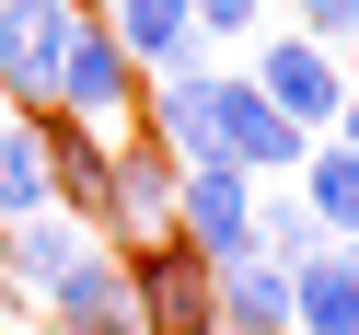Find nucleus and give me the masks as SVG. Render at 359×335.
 <instances>
[{"label": "nucleus", "mask_w": 359, "mask_h": 335, "mask_svg": "<svg viewBox=\"0 0 359 335\" xmlns=\"http://www.w3.org/2000/svg\"><path fill=\"white\" fill-rule=\"evenodd\" d=\"M93 24V0H0V104L12 116H47L58 70H70V35Z\"/></svg>", "instance_id": "obj_1"}, {"label": "nucleus", "mask_w": 359, "mask_h": 335, "mask_svg": "<svg viewBox=\"0 0 359 335\" xmlns=\"http://www.w3.org/2000/svg\"><path fill=\"white\" fill-rule=\"evenodd\" d=\"M243 81H255V93L278 104L302 139H336V104H348V58H336V47H313V35H290V24H266Z\"/></svg>", "instance_id": "obj_2"}, {"label": "nucleus", "mask_w": 359, "mask_h": 335, "mask_svg": "<svg viewBox=\"0 0 359 335\" xmlns=\"http://www.w3.org/2000/svg\"><path fill=\"white\" fill-rule=\"evenodd\" d=\"M174 243H186L197 266H243V255H255V173L186 162V173H174Z\"/></svg>", "instance_id": "obj_3"}, {"label": "nucleus", "mask_w": 359, "mask_h": 335, "mask_svg": "<svg viewBox=\"0 0 359 335\" xmlns=\"http://www.w3.org/2000/svg\"><path fill=\"white\" fill-rule=\"evenodd\" d=\"M209 139H220V162H232V173H255V185L302 173V150H313V139H302V127H290V116H278V104H266L243 70H209Z\"/></svg>", "instance_id": "obj_4"}, {"label": "nucleus", "mask_w": 359, "mask_h": 335, "mask_svg": "<svg viewBox=\"0 0 359 335\" xmlns=\"http://www.w3.org/2000/svg\"><path fill=\"white\" fill-rule=\"evenodd\" d=\"M116 266H128V312H140V335H220V301H209L220 266H197L186 243H140V255H116Z\"/></svg>", "instance_id": "obj_5"}, {"label": "nucleus", "mask_w": 359, "mask_h": 335, "mask_svg": "<svg viewBox=\"0 0 359 335\" xmlns=\"http://www.w3.org/2000/svg\"><path fill=\"white\" fill-rule=\"evenodd\" d=\"M47 116L93 127V139H128V127H140V70H128V47L104 24L70 35V70H58V104H47Z\"/></svg>", "instance_id": "obj_6"}, {"label": "nucleus", "mask_w": 359, "mask_h": 335, "mask_svg": "<svg viewBox=\"0 0 359 335\" xmlns=\"http://www.w3.org/2000/svg\"><path fill=\"white\" fill-rule=\"evenodd\" d=\"M93 24L128 47V70H140V81H163V70H209V35L186 24V0H104Z\"/></svg>", "instance_id": "obj_7"}, {"label": "nucleus", "mask_w": 359, "mask_h": 335, "mask_svg": "<svg viewBox=\"0 0 359 335\" xmlns=\"http://www.w3.org/2000/svg\"><path fill=\"white\" fill-rule=\"evenodd\" d=\"M93 255V231H81L70 208H35V220H0V289L12 301H47L70 266Z\"/></svg>", "instance_id": "obj_8"}, {"label": "nucleus", "mask_w": 359, "mask_h": 335, "mask_svg": "<svg viewBox=\"0 0 359 335\" xmlns=\"http://www.w3.org/2000/svg\"><path fill=\"white\" fill-rule=\"evenodd\" d=\"M47 335H140V312H128V266L104 255V243L47 289Z\"/></svg>", "instance_id": "obj_9"}, {"label": "nucleus", "mask_w": 359, "mask_h": 335, "mask_svg": "<svg viewBox=\"0 0 359 335\" xmlns=\"http://www.w3.org/2000/svg\"><path fill=\"white\" fill-rule=\"evenodd\" d=\"M290 335H359V266H348V243H325L313 266H290Z\"/></svg>", "instance_id": "obj_10"}, {"label": "nucleus", "mask_w": 359, "mask_h": 335, "mask_svg": "<svg viewBox=\"0 0 359 335\" xmlns=\"http://www.w3.org/2000/svg\"><path fill=\"white\" fill-rule=\"evenodd\" d=\"M290 197L313 208V231H325V243H359V150H348V139H313L302 173H290Z\"/></svg>", "instance_id": "obj_11"}, {"label": "nucleus", "mask_w": 359, "mask_h": 335, "mask_svg": "<svg viewBox=\"0 0 359 335\" xmlns=\"http://www.w3.org/2000/svg\"><path fill=\"white\" fill-rule=\"evenodd\" d=\"M209 301H220V335H290V266L243 255V266L209 278Z\"/></svg>", "instance_id": "obj_12"}, {"label": "nucleus", "mask_w": 359, "mask_h": 335, "mask_svg": "<svg viewBox=\"0 0 359 335\" xmlns=\"http://www.w3.org/2000/svg\"><path fill=\"white\" fill-rule=\"evenodd\" d=\"M35 208H58V185H47V127H35V116H0V220H35Z\"/></svg>", "instance_id": "obj_13"}, {"label": "nucleus", "mask_w": 359, "mask_h": 335, "mask_svg": "<svg viewBox=\"0 0 359 335\" xmlns=\"http://www.w3.org/2000/svg\"><path fill=\"white\" fill-rule=\"evenodd\" d=\"M255 255H266V266H313V255H325V231H313V208H302V197L255 185Z\"/></svg>", "instance_id": "obj_14"}, {"label": "nucleus", "mask_w": 359, "mask_h": 335, "mask_svg": "<svg viewBox=\"0 0 359 335\" xmlns=\"http://www.w3.org/2000/svg\"><path fill=\"white\" fill-rule=\"evenodd\" d=\"M278 12H290V35H313V47H336V58L359 47V0H278Z\"/></svg>", "instance_id": "obj_15"}, {"label": "nucleus", "mask_w": 359, "mask_h": 335, "mask_svg": "<svg viewBox=\"0 0 359 335\" xmlns=\"http://www.w3.org/2000/svg\"><path fill=\"white\" fill-rule=\"evenodd\" d=\"M186 24L209 35V47H255V35H266V0H186Z\"/></svg>", "instance_id": "obj_16"}, {"label": "nucleus", "mask_w": 359, "mask_h": 335, "mask_svg": "<svg viewBox=\"0 0 359 335\" xmlns=\"http://www.w3.org/2000/svg\"><path fill=\"white\" fill-rule=\"evenodd\" d=\"M336 139H348V150H359V81H348V104H336Z\"/></svg>", "instance_id": "obj_17"}, {"label": "nucleus", "mask_w": 359, "mask_h": 335, "mask_svg": "<svg viewBox=\"0 0 359 335\" xmlns=\"http://www.w3.org/2000/svg\"><path fill=\"white\" fill-rule=\"evenodd\" d=\"M348 266H359V243H348Z\"/></svg>", "instance_id": "obj_18"}, {"label": "nucleus", "mask_w": 359, "mask_h": 335, "mask_svg": "<svg viewBox=\"0 0 359 335\" xmlns=\"http://www.w3.org/2000/svg\"><path fill=\"white\" fill-rule=\"evenodd\" d=\"M266 12H278V0H266Z\"/></svg>", "instance_id": "obj_19"}, {"label": "nucleus", "mask_w": 359, "mask_h": 335, "mask_svg": "<svg viewBox=\"0 0 359 335\" xmlns=\"http://www.w3.org/2000/svg\"><path fill=\"white\" fill-rule=\"evenodd\" d=\"M0 335H12V324H0Z\"/></svg>", "instance_id": "obj_20"}]
</instances>
